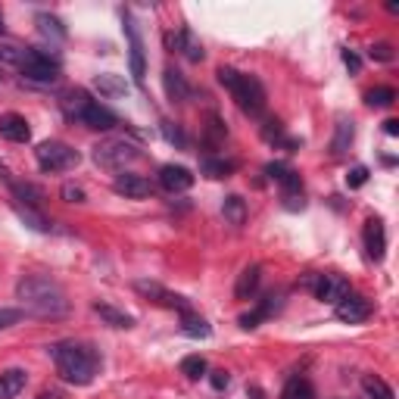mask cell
Returning <instances> with one entry per match:
<instances>
[{
	"instance_id": "b9f144b4",
	"label": "cell",
	"mask_w": 399,
	"mask_h": 399,
	"mask_svg": "<svg viewBox=\"0 0 399 399\" xmlns=\"http://www.w3.org/2000/svg\"><path fill=\"white\" fill-rule=\"evenodd\" d=\"M365 181H368V169H365V165H356V169H352L349 175H347V184H349V188H362Z\"/></svg>"
},
{
	"instance_id": "c3c4849f",
	"label": "cell",
	"mask_w": 399,
	"mask_h": 399,
	"mask_svg": "<svg viewBox=\"0 0 399 399\" xmlns=\"http://www.w3.org/2000/svg\"><path fill=\"white\" fill-rule=\"evenodd\" d=\"M6 31V25H3V13H0V35H3Z\"/></svg>"
},
{
	"instance_id": "5bb4252c",
	"label": "cell",
	"mask_w": 399,
	"mask_h": 399,
	"mask_svg": "<svg viewBox=\"0 0 399 399\" xmlns=\"http://www.w3.org/2000/svg\"><path fill=\"white\" fill-rule=\"evenodd\" d=\"M365 250H368V259H375V262H381L384 253H387V231H384V222L381 218H368L365 222Z\"/></svg>"
},
{
	"instance_id": "e575fe53",
	"label": "cell",
	"mask_w": 399,
	"mask_h": 399,
	"mask_svg": "<svg viewBox=\"0 0 399 399\" xmlns=\"http://www.w3.org/2000/svg\"><path fill=\"white\" fill-rule=\"evenodd\" d=\"M181 375H188L190 381H200L206 375V359L203 356H188L181 359Z\"/></svg>"
},
{
	"instance_id": "603a6c76",
	"label": "cell",
	"mask_w": 399,
	"mask_h": 399,
	"mask_svg": "<svg viewBox=\"0 0 399 399\" xmlns=\"http://www.w3.org/2000/svg\"><path fill=\"white\" fill-rule=\"evenodd\" d=\"M222 216L228 218L231 225H237V228H241V225L247 222V200L237 197V194H228V197L222 200Z\"/></svg>"
},
{
	"instance_id": "277c9868",
	"label": "cell",
	"mask_w": 399,
	"mask_h": 399,
	"mask_svg": "<svg viewBox=\"0 0 399 399\" xmlns=\"http://www.w3.org/2000/svg\"><path fill=\"white\" fill-rule=\"evenodd\" d=\"M19 72H22L29 82L38 84H53L59 78V57L57 53H47L41 47H29L19 63Z\"/></svg>"
},
{
	"instance_id": "f6af8a7d",
	"label": "cell",
	"mask_w": 399,
	"mask_h": 399,
	"mask_svg": "<svg viewBox=\"0 0 399 399\" xmlns=\"http://www.w3.org/2000/svg\"><path fill=\"white\" fill-rule=\"evenodd\" d=\"M343 63H347L349 72H359V69H362V59H359L352 50H343Z\"/></svg>"
},
{
	"instance_id": "8fae6325",
	"label": "cell",
	"mask_w": 399,
	"mask_h": 399,
	"mask_svg": "<svg viewBox=\"0 0 399 399\" xmlns=\"http://www.w3.org/2000/svg\"><path fill=\"white\" fill-rule=\"evenodd\" d=\"M78 122H82L84 128H91V131H112L119 125V116L110 110V106L91 100V106L82 112V116H78Z\"/></svg>"
},
{
	"instance_id": "2e32d148",
	"label": "cell",
	"mask_w": 399,
	"mask_h": 399,
	"mask_svg": "<svg viewBox=\"0 0 399 399\" xmlns=\"http://www.w3.org/2000/svg\"><path fill=\"white\" fill-rule=\"evenodd\" d=\"M0 137H6L10 144H25L31 137V128L29 122H25V116H19V112H6V116H0Z\"/></svg>"
},
{
	"instance_id": "4dcf8cb0",
	"label": "cell",
	"mask_w": 399,
	"mask_h": 399,
	"mask_svg": "<svg viewBox=\"0 0 399 399\" xmlns=\"http://www.w3.org/2000/svg\"><path fill=\"white\" fill-rule=\"evenodd\" d=\"M365 103L375 106V110H387V106L396 103V91L387 88V84H381V88H371L368 94H365Z\"/></svg>"
},
{
	"instance_id": "cb8c5ba5",
	"label": "cell",
	"mask_w": 399,
	"mask_h": 399,
	"mask_svg": "<svg viewBox=\"0 0 399 399\" xmlns=\"http://www.w3.org/2000/svg\"><path fill=\"white\" fill-rule=\"evenodd\" d=\"M94 88L100 91L103 97H122L125 91H128V84H125L122 75H112V72H103V75L94 78Z\"/></svg>"
},
{
	"instance_id": "1f68e13d",
	"label": "cell",
	"mask_w": 399,
	"mask_h": 399,
	"mask_svg": "<svg viewBox=\"0 0 399 399\" xmlns=\"http://www.w3.org/2000/svg\"><path fill=\"white\" fill-rule=\"evenodd\" d=\"M362 390H365V396H368V399H396L393 390H390L387 384H384L381 377H375V375L362 377Z\"/></svg>"
},
{
	"instance_id": "6da1fadb",
	"label": "cell",
	"mask_w": 399,
	"mask_h": 399,
	"mask_svg": "<svg viewBox=\"0 0 399 399\" xmlns=\"http://www.w3.org/2000/svg\"><path fill=\"white\" fill-rule=\"evenodd\" d=\"M16 299L22 303L25 315H35V318H63L69 312L66 290L44 275H25L16 284Z\"/></svg>"
},
{
	"instance_id": "8d00e7d4",
	"label": "cell",
	"mask_w": 399,
	"mask_h": 399,
	"mask_svg": "<svg viewBox=\"0 0 399 399\" xmlns=\"http://www.w3.org/2000/svg\"><path fill=\"white\" fill-rule=\"evenodd\" d=\"M22 57H25V50L13 47V44H0V63H6V66H19V63H22Z\"/></svg>"
},
{
	"instance_id": "ffe728a7",
	"label": "cell",
	"mask_w": 399,
	"mask_h": 399,
	"mask_svg": "<svg viewBox=\"0 0 399 399\" xmlns=\"http://www.w3.org/2000/svg\"><path fill=\"white\" fill-rule=\"evenodd\" d=\"M29 384V375L22 368H6L0 375V399H16Z\"/></svg>"
},
{
	"instance_id": "f546056e",
	"label": "cell",
	"mask_w": 399,
	"mask_h": 399,
	"mask_svg": "<svg viewBox=\"0 0 399 399\" xmlns=\"http://www.w3.org/2000/svg\"><path fill=\"white\" fill-rule=\"evenodd\" d=\"M262 137L269 144H284V147H299V141H290V137H284V125L278 122V119H269V122L262 125Z\"/></svg>"
},
{
	"instance_id": "74e56055",
	"label": "cell",
	"mask_w": 399,
	"mask_h": 399,
	"mask_svg": "<svg viewBox=\"0 0 399 399\" xmlns=\"http://www.w3.org/2000/svg\"><path fill=\"white\" fill-rule=\"evenodd\" d=\"M368 57L377 59V63H390V59H393V47H390L387 41H377L368 47Z\"/></svg>"
},
{
	"instance_id": "d590c367",
	"label": "cell",
	"mask_w": 399,
	"mask_h": 399,
	"mask_svg": "<svg viewBox=\"0 0 399 399\" xmlns=\"http://www.w3.org/2000/svg\"><path fill=\"white\" fill-rule=\"evenodd\" d=\"M163 135L169 144H175V147H188V137H184V131L178 128L175 122H163Z\"/></svg>"
},
{
	"instance_id": "44dd1931",
	"label": "cell",
	"mask_w": 399,
	"mask_h": 399,
	"mask_svg": "<svg viewBox=\"0 0 399 399\" xmlns=\"http://www.w3.org/2000/svg\"><path fill=\"white\" fill-rule=\"evenodd\" d=\"M94 312L100 318H103L106 324H112V328H135V318L128 315V312H122V309H116V306H110V303H94Z\"/></svg>"
},
{
	"instance_id": "52a82bcc",
	"label": "cell",
	"mask_w": 399,
	"mask_h": 399,
	"mask_svg": "<svg viewBox=\"0 0 399 399\" xmlns=\"http://www.w3.org/2000/svg\"><path fill=\"white\" fill-rule=\"evenodd\" d=\"M125 35H128V63H131V78H135V84H144V78H147V59H144V41L141 35H137V25L135 19L125 13Z\"/></svg>"
},
{
	"instance_id": "9c48e42d",
	"label": "cell",
	"mask_w": 399,
	"mask_h": 399,
	"mask_svg": "<svg viewBox=\"0 0 399 399\" xmlns=\"http://www.w3.org/2000/svg\"><path fill=\"white\" fill-rule=\"evenodd\" d=\"M322 303H331V306H337L343 296H349V281L343 275H318V281H315V290H312Z\"/></svg>"
},
{
	"instance_id": "f35d334b",
	"label": "cell",
	"mask_w": 399,
	"mask_h": 399,
	"mask_svg": "<svg viewBox=\"0 0 399 399\" xmlns=\"http://www.w3.org/2000/svg\"><path fill=\"white\" fill-rule=\"evenodd\" d=\"M59 197H63L66 203H84V200H88V194H84V190L78 188V184H63Z\"/></svg>"
},
{
	"instance_id": "83f0119b",
	"label": "cell",
	"mask_w": 399,
	"mask_h": 399,
	"mask_svg": "<svg viewBox=\"0 0 399 399\" xmlns=\"http://www.w3.org/2000/svg\"><path fill=\"white\" fill-rule=\"evenodd\" d=\"M281 399H315V387L306 377H290L281 390Z\"/></svg>"
},
{
	"instance_id": "7402d4cb",
	"label": "cell",
	"mask_w": 399,
	"mask_h": 399,
	"mask_svg": "<svg viewBox=\"0 0 399 399\" xmlns=\"http://www.w3.org/2000/svg\"><path fill=\"white\" fill-rule=\"evenodd\" d=\"M178 50H181L184 59H190V63H203V57H206L203 44L197 41V35H194L190 29H181V31H178Z\"/></svg>"
},
{
	"instance_id": "bcb514c9",
	"label": "cell",
	"mask_w": 399,
	"mask_h": 399,
	"mask_svg": "<svg viewBox=\"0 0 399 399\" xmlns=\"http://www.w3.org/2000/svg\"><path fill=\"white\" fill-rule=\"evenodd\" d=\"M384 131H387L390 137H396L399 135V122H396V119H387V122H384Z\"/></svg>"
},
{
	"instance_id": "f1b7e54d",
	"label": "cell",
	"mask_w": 399,
	"mask_h": 399,
	"mask_svg": "<svg viewBox=\"0 0 399 399\" xmlns=\"http://www.w3.org/2000/svg\"><path fill=\"white\" fill-rule=\"evenodd\" d=\"M10 188H13V194H16L19 200H25V206H41V200H44V190L41 188H35V184H29V181H10Z\"/></svg>"
},
{
	"instance_id": "484cf974",
	"label": "cell",
	"mask_w": 399,
	"mask_h": 399,
	"mask_svg": "<svg viewBox=\"0 0 399 399\" xmlns=\"http://www.w3.org/2000/svg\"><path fill=\"white\" fill-rule=\"evenodd\" d=\"M181 334L184 337H194V340H206V337L212 334L209 322L206 318L194 315V312H188V315H181Z\"/></svg>"
},
{
	"instance_id": "ee69618b",
	"label": "cell",
	"mask_w": 399,
	"mask_h": 399,
	"mask_svg": "<svg viewBox=\"0 0 399 399\" xmlns=\"http://www.w3.org/2000/svg\"><path fill=\"white\" fill-rule=\"evenodd\" d=\"M287 165H284V163H269V165H265V175H269L271 178V181H278V184H281V178L284 175H287Z\"/></svg>"
},
{
	"instance_id": "9a60e30c",
	"label": "cell",
	"mask_w": 399,
	"mask_h": 399,
	"mask_svg": "<svg viewBox=\"0 0 399 399\" xmlns=\"http://www.w3.org/2000/svg\"><path fill=\"white\" fill-rule=\"evenodd\" d=\"M163 88H165V97H169L172 103H188L190 94H194V91H190V84H188V78H184L175 66H165Z\"/></svg>"
},
{
	"instance_id": "d6a6232c",
	"label": "cell",
	"mask_w": 399,
	"mask_h": 399,
	"mask_svg": "<svg viewBox=\"0 0 399 399\" xmlns=\"http://www.w3.org/2000/svg\"><path fill=\"white\" fill-rule=\"evenodd\" d=\"M225 135H228V128H225V122L218 116H209V125H206V135H203V144L209 150H216L218 144L225 141Z\"/></svg>"
},
{
	"instance_id": "ba28073f",
	"label": "cell",
	"mask_w": 399,
	"mask_h": 399,
	"mask_svg": "<svg viewBox=\"0 0 399 399\" xmlns=\"http://www.w3.org/2000/svg\"><path fill=\"white\" fill-rule=\"evenodd\" d=\"M135 290L141 296H147V299H153V303H159V306H169V309H178L181 315H188L190 312V303L184 296H178V294H169V290L163 287V284H156V281H135Z\"/></svg>"
},
{
	"instance_id": "ab89813d",
	"label": "cell",
	"mask_w": 399,
	"mask_h": 399,
	"mask_svg": "<svg viewBox=\"0 0 399 399\" xmlns=\"http://www.w3.org/2000/svg\"><path fill=\"white\" fill-rule=\"evenodd\" d=\"M25 318L22 309H0V331L3 328H13V324H19Z\"/></svg>"
},
{
	"instance_id": "e0dca14e",
	"label": "cell",
	"mask_w": 399,
	"mask_h": 399,
	"mask_svg": "<svg viewBox=\"0 0 399 399\" xmlns=\"http://www.w3.org/2000/svg\"><path fill=\"white\" fill-rule=\"evenodd\" d=\"M352 137H356V128H352V119L349 116H337V125H334V137H331V156L340 159L343 153L349 150Z\"/></svg>"
},
{
	"instance_id": "d4e9b609",
	"label": "cell",
	"mask_w": 399,
	"mask_h": 399,
	"mask_svg": "<svg viewBox=\"0 0 399 399\" xmlns=\"http://www.w3.org/2000/svg\"><path fill=\"white\" fill-rule=\"evenodd\" d=\"M200 172H203L206 178H228L231 172H237V159H212V156H206L203 163H200Z\"/></svg>"
},
{
	"instance_id": "7bdbcfd3",
	"label": "cell",
	"mask_w": 399,
	"mask_h": 399,
	"mask_svg": "<svg viewBox=\"0 0 399 399\" xmlns=\"http://www.w3.org/2000/svg\"><path fill=\"white\" fill-rule=\"evenodd\" d=\"M209 384H212V390H228V384H231V377H228V371H212L209 375Z\"/></svg>"
},
{
	"instance_id": "ac0fdd59",
	"label": "cell",
	"mask_w": 399,
	"mask_h": 399,
	"mask_svg": "<svg viewBox=\"0 0 399 399\" xmlns=\"http://www.w3.org/2000/svg\"><path fill=\"white\" fill-rule=\"evenodd\" d=\"M59 106H63L66 119H72V122H78V116H82L84 110L91 106V94L84 88H69L63 97H59Z\"/></svg>"
},
{
	"instance_id": "60d3db41",
	"label": "cell",
	"mask_w": 399,
	"mask_h": 399,
	"mask_svg": "<svg viewBox=\"0 0 399 399\" xmlns=\"http://www.w3.org/2000/svg\"><path fill=\"white\" fill-rule=\"evenodd\" d=\"M259 322H265V315L259 309H253V312H247V315H241L237 318V324H241L243 331H253V328H259Z\"/></svg>"
},
{
	"instance_id": "7c38bea8",
	"label": "cell",
	"mask_w": 399,
	"mask_h": 399,
	"mask_svg": "<svg viewBox=\"0 0 399 399\" xmlns=\"http://www.w3.org/2000/svg\"><path fill=\"white\" fill-rule=\"evenodd\" d=\"M334 309H337V318H340V322L359 324V322H365V318L371 315V299H365L359 294H349V296H343Z\"/></svg>"
},
{
	"instance_id": "7a4b0ae2",
	"label": "cell",
	"mask_w": 399,
	"mask_h": 399,
	"mask_svg": "<svg viewBox=\"0 0 399 399\" xmlns=\"http://www.w3.org/2000/svg\"><path fill=\"white\" fill-rule=\"evenodd\" d=\"M47 352L57 362L59 377L75 384V387H88L100 371V352L88 343H53V347H47Z\"/></svg>"
},
{
	"instance_id": "5b68a950",
	"label": "cell",
	"mask_w": 399,
	"mask_h": 399,
	"mask_svg": "<svg viewBox=\"0 0 399 399\" xmlns=\"http://www.w3.org/2000/svg\"><path fill=\"white\" fill-rule=\"evenodd\" d=\"M141 156V150L135 147L131 141H125V137H106V141H100L94 147V163L100 169H125L128 163H135V159Z\"/></svg>"
},
{
	"instance_id": "4fadbf2b",
	"label": "cell",
	"mask_w": 399,
	"mask_h": 399,
	"mask_svg": "<svg viewBox=\"0 0 399 399\" xmlns=\"http://www.w3.org/2000/svg\"><path fill=\"white\" fill-rule=\"evenodd\" d=\"M159 184H163V190H169V194H184V190L194 188V175H190V169H184V165H163V169H159Z\"/></svg>"
},
{
	"instance_id": "7dc6e473",
	"label": "cell",
	"mask_w": 399,
	"mask_h": 399,
	"mask_svg": "<svg viewBox=\"0 0 399 399\" xmlns=\"http://www.w3.org/2000/svg\"><path fill=\"white\" fill-rule=\"evenodd\" d=\"M247 396H253V399H265V396H262V390H259V387H247Z\"/></svg>"
},
{
	"instance_id": "836d02e7",
	"label": "cell",
	"mask_w": 399,
	"mask_h": 399,
	"mask_svg": "<svg viewBox=\"0 0 399 399\" xmlns=\"http://www.w3.org/2000/svg\"><path fill=\"white\" fill-rule=\"evenodd\" d=\"M13 209H16V216L22 218V222L29 225L31 231H50V222H47V218H44V216H38V212L31 209V206H19V203H16V206H13Z\"/></svg>"
},
{
	"instance_id": "d6986e66",
	"label": "cell",
	"mask_w": 399,
	"mask_h": 399,
	"mask_svg": "<svg viewBox=\"0 0 399 399\" xmlns=\"http://www.w3.org/2000/svg\"><path fill=\"white\" fill-rule=\"evenodd\" d=\"M259 281H262V265H247V269L237 275V284H234V296L237 299H250L253 294L259 290Z\"/></svg>"
},
{
	"instance_id": "8992f818",
	"label": "cell",
	"mask_w": 399,
	"mask_h": 399,
	"mask_svg": "<svg viewBox=\"0 0 399 399\" xmlns=\"http://www.w3.org/2000/svg\"><path fill=\"white\" fill-rule=\"evenodd\" d=\"M35 159H38V169L41 172H69L82 163L78 150H72L69 144L63 141H44L35 147Z\"/></svg>"
},
{
	"instance_id": "4316f807",
	"label": "cell",
	"mask_w": 399,
	"mask_h": 399,
	"mask_svg": "<svg viewBox=\"0 0 399 399\" xmlns=\"http://www.w3.org/2000/svg\"><path fill=\"white\" fill-rule=\"evenodd\" d=\"M35 25H38V31H41L44 38H50V41H63V38H66L63 22H59L57 16H50V13H38Z\"/></svg>"
},
{
	"instance_id": "3957f363",
	"label": "cell",
	"mask_w": 399,
	"mask_h": 399,
	"mask_svg": "<svg viewBox=\"0 0 399 399\" xmlns=\"http://www.w3.org/2000/svg\"><path fill=\"white\" fill-rule=\"evenodd\" d=\"M216 75H218V82L231 91L234 103L241 106L247 116H259V112L265 110V88H262V82H259L256 75L237 72V69H231V66H222Z\"/></svg>"
},
{
	"instance_id": "30bf717a",
	"label": "cell",
	"mask_w": 399,
	"mask_h": 399,
	"mask_svg": "<svg viewBox=\"0 0 399 399\" xmlns=\"http://www.w3.org/2000/svg\"><path fill=\"white\" fill-rule=\"evenodd\" d=\"M112 190H116L119 197H125V200H144V197L153 194V184L144 175L122 172V175H116V181H112Z\"/></svg>"
}]
</instances>
